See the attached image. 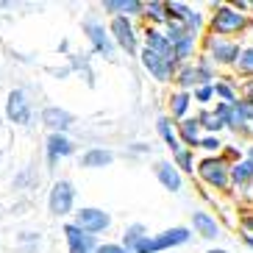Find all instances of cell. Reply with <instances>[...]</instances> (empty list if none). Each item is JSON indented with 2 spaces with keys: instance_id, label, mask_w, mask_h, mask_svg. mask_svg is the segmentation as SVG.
I'll return each instance as SVG.
<instances>
[{
  "instance_id": "obj_1",
  "label": "cell",
  "mask_w": 253,
  "mask_h": 253,
  "mask_svg": "<svg viewBox=\"0 0 253 253\" xmlns=\"http://www.w3.org/2000/svg\"><path fill=\"white\" fill-rule=\"evenodd\" d=\"M211 17H209V37L220 39H237L253 25L248 11H239L234 3H211Z\"/></svg>"
},
{
  "instance_id": "obj_2",
  "label": "cell",
  "mask_w": 253,
  "mask_h": 253,
  "mask_svg": "<svg viewBox=\"0 0 253 253\" xmlns=\"http://www.w3.org/2000/svg\"><path fill=\"white\" fill-rule=\"evenodd\" d=\"M192 239V228L186 225H172V228L162 231L156 237H145L139 245L134 248V253H162V251H170V248H181Z\"/></svg>"
},
{
  "instance_id": "obj_3",
  "label": "cell",
  "mask_w": 253,
  "mask_h": 253,
  "mask_svg": "<svg viewBox=\"0 0 253 253\" xmlns=\"http://www.w3.org/2000/svg\"><path fill=\"white\" fill-rule=\"evenodd\" d=\"M228 167H231V162L223 156V153H220V156H206V159H201V162L195 164V172H198V178H201L206 186L225 192V189L231 186Z\"/></svg>"
},
{
  "instance_id": "obj_4",
  "label": "cell",
  "mask_w": 253,
  "mask_h": 253,
  "mask_svg": "<svg viewBox=\"0 0 253 253\" xmlns=\"http://www.w3.org/2000/svg\"><path fill=\"white\" fill-rule=\"evenodd\" d=\"M242 53V45L237 39H220V37H203V56H206L211 64H220V67H234Z\"/></svg>"
},
{
  "instance_id": "obj_5",
  "label": "cell",
  "mask_w": 253,
  "mask_h": 253,
  "mask_svg": "<svg viewBox=\"0 0 253 253\" xmlns=\"http://www.w3.org/2000/svg\"><path fill=\"white\" fill-rule=\"evenodd\" d=\"M109 34H112L114 47H123L128 56H136V53H139V34H136L134 23H131L128 17H112Z\"/></svg>"
},
{
  "instance_id": "obj_6",
  "label": "cell",
  "mask_w": 253,
  "mask_h": 253,
  "mask_svg": "<svg viewBox=\"0 0 253 253\" xmlns=\"http://www.w3.org/2000/svg\"><path fill=\"white\" fill-rule=\"evenodd\" d=\"M139 59H142V67L148 70L156 81H172L175 78V70H178V61L175 59H167V56H159V53L142 47L139 50Z\"/></svg>"
},
{
  "instance_id": "obj_7",
  "label": "cell",
  "mask_w": 253,
  "mask_h": 253,
  "mask_svg": "<svg viewBox=\"0 0 253 253\" xmlns=\"http://www.w3.org/2000/svg\"><path fill=\"white\" fill-rule=\"evenodd\" d=\"M75 206V186L70 184V181H56V184L50 186V195H47V209H50V214L56 217H64L70 214Z\"/></svg>"
},
{
  "instance_id": "obj_8",
  "label": "cell",
  "mask_w": 253,
  "mask_h": 253,
  "mask_svg": "<svg viewBox=\"0 0 253 253\" xmlns=\"http://www.w3.org/2000/svg\"><path fill=\"white\" fill-rule=\"evenodd\" d=\"M73 225L95 237V234L109 231V225H112V214H109V211H103V209L86 206V209H81V211H75V223Z\"/></svg>"
},
{
  "instance_id": "obj_9",
  "label": "cell",
  "mask_w": 253,
  "mask_h": 253,
  "mask_svg": "<svg viewBox=\"0 0 253 253\" xmlns=\"http://www.w3.org/2000/svg\"><path fill=\"white\" fill-rule=\"evenodd\" d=\"M84 34L89 39V45L95 47V53L106 56V59H112L114 56V42H112V34L106 28L103 23H97V20H86L84 23Z\"/></svg>"
},
{
  "instance_id": "obj_10",
  "label": "cell",
  "mask_w": 253,
  "mask_h": 253,
  "mask_svg": "<svg viewBox=\"0 0 253 253\" xmlns=\"http://www.w3.org/2000/svg\"><path fill=\"white\" fill-rule=\"evenodd\" d=\"M31 114H34V109H31L28 95H25L23 89H11L8 92V97H6V117L11 120V123H17V126H28Z\"/></svg>"
},
{
  "instance_id": "obj_11",
  "label": "cell",
  "mask_w": 253,
  "mask_h": 253,
  "mask_svg": "<svg viewBox=\"0 0 253 253\" xmlns=\"http://www.w3.org/2000/svg\"><path fill=\"white\" fill-rule=\"evenodd\" d=\"M64 237H67L70 253H95V248H97V239L92 234H86V231L75 228L73 223L64 225Z\"/></svg>"
},
{
  "instance_id": "obj_12",
  "label": "cell",
  "mask_w": 253,
  "mask_h": 253,
  "mask_svg": "<svg viewBox=\"0 0 253 253\" xmlns=\"http://www.w3.org/2000/svg\"><path fill=\"white\" fill-rule=\"evenodd\" d=\"M45 153H47V162L56 164L59 159H67L75 153V145L67 134H50L45 142Z\"/></svg>"
},
{
  "instance_id": "obj_13",
  "label": "cell",
  "mask_w": 253,
  "mask_h": 253,
  "mask_svg": "<svg viewBox=\"0 0 253 253\" xmlns=\"http://www.w3.org/2000/svg\"><path fill=\"white\" fill-rule=\"evenodd\" d=\"M42 123L50 128L53 134H64L73 126V114L67 109H61V106H47V109H42Z\"/></svg>"
},
{
  "instance_id": "obj_14",
  "label": "cell",
  "mask_w": 253,
  "mask_h": 253,
  "mask_svg": "<svg viewBox=\"0 0 253 253\" xmlns=\"http://www.w3.org/2000/svg\"><path fill=\"white\" fill-rule=\"evenodd\" d=\"M153 172H156L159 184H162L164 189H170V192H181V189H184V178H181V172L172 167V162H156Z\"/></svg>"
},
{
  "instance_id": "obj_15",
  "label": "cell",
  "mask_w": 253,
  "mask_h": 253,
  "mask_svg": "<svg viewBox=\"0 0 253 253\" xmlns=\"http://www.w3.org/2000/svg\"><path fill=\"white\" fill-rule=\"evenodd\" d=\"M192 231L203 239H217L220 237V223L209 211H192Z\"/></svg>"
},
{
  "instance_id": "obj_16",
  "label": "cell",
  "mask_w": 253,
  "mask_h": 253,
  "mask_svg": "<svg viewBox=\"0 0 253 253\" xmlns=\"http://www.w3.org/2000/svg\"><path fill=\"white\" fill-rule=\"evenodd\" d=\"M175 134H178V142L181 145H186L189 150L198 148V142H201V126H198V120L195 117H186L181 120V123H175Z\"/></svg>"
},
{
  "instance_id": "obj_17",
  "label": "cell",
  "mask_w": 253,
  "mask_h": 253,
  "mask_svg": "<svg viewBox=\"0 0 253 253\" xmlns=\"http://www.w3.org/2000/svg\"><path fill=\"white\" fill-rule=\"evenodd\" d=\"M228 178L234 186H239V189H251L253 186V164L251 162H234L228 167Z\"/></svg>"
},
{
  "instance_id": "obj_18",
  "label": "cell",
  "mask_w": 253,
  "mask_h": 253,
  "mask_svg": "<svg viewBox=\"0 0 253 253\" xmlns=\"http://www.w3.org/2000/svg\"><path fill=\"white\" fill-rule=\"evenodd\" d=\"M112 162H114V153L106 150V148H89L81 156V164L86 170H103V167H109Z\"/></svg>"
},
{
  "instance_id": "obj_19",
  "label": "cell",
  "mask_w": 253,
  "mask_h": 253,
  "mask_svg": "<svg viewBox=\"0 0 253 253\" xmlns=\"http://www.w3.org/2000/svg\"><path fill=\"white\" fill-rule=\"evenodd\" d=\"M103 8L109 11V14L114 17H131L134 14H142V3L139 0H103Z\"/></svg>"
},
{
  "instance_id": "obj_20",
  "label": "cell",
  "mask_w": 253,
  "mask_h": 253,
  "mask_svg": "<svg viewBox=\"0 0 253 253\" xmlns=\"http://www.w3.org/2000/svg\"><path fill=\"white\" fill-rule=\"evenodd\" d=\"M156 131L159 136L164 139V145L175 153V150H181V142H178V134H175V123H170V117H159L156 120Z\"/></svg>"
},
{
  "instance_id": "obj_21",
  "label": "cell",
  "mask_w": 253,
  "mask_h": 253,
  "mask_svg": "<svg viewBox=\"0 0 253 253\" xmlns=\"http://www.w3.org/2000/svg\"><path fill=\"white\" fill-rule=\"evenodd\" d=\"M189 106H192V95H189V92H172L170 95V114L175 120H186V114H189Z\"/></svg>"
},
{
  "instance_id": "obj_22",
  "label": "cell",
  "mask_w": 253,
  "mask_h": 253,
  "mask_svg": "<svg viewBox=\"0 0 253 253\" xmlns=\"http://www.w3.org/2000/svg\"><path fill=\"white\" fill-rule=\"evenodd\" d=\"M145 237H148V225H142V223H131L126 231H123V242H120V245L126 248L128 253H134V248L139 245V242H142Z\"/></svg>"
},
{
  "instance_id": "obj_23",
  "label": "cell",
  "mask_w": 253,
  "mask_h": 253,
  "mask_svg": "<svg viewBox=\"0 0 253 253\" xmlns=\"http://www.w3.org/2000/svg\"><path fill=\"white\" fill-rule=\"evenodd\" d=\"M172 53H175V61L178 64H189L195 53H198V37H184L172 45Z\"/></svg>"
},
{
  "instance_id": "obj_24",
  "label": "cell",
  "mask_w": 253,
  "mask_h": 253,
  "mask_svg": "<svg viewBox=\"0 0 253 253\" xmlns=\"http://www.w3.org/2000/svg\"><path fill=\"white\" fill-rule=\"evenodd\" d=\"M195 164H198V159H195V153L189 148H181V150L172 153V167H175L178 172H189V175H192Z\"/></svg>"
},
{
  "instance_id": "obj_25",
  "label": "cell",
  "mask_w": 253,
  "mask_h": 253,
  "mask_svg": "<svg viewBox=\"0 0 253 253\" xmlns=\"http://www.w3.org/2000/svg\"><path fill=\"white\" fill-rule=\"evenodd\" d=\"M142 17H145V20H150V23H153V28L164 25V23H167V14H164V3H159V0L142 3Z\"/></svg>"
},
{
  "instance_id": "obj_26",
  "label": "cell",
  "mask_w": 253,
  "mask_h": 253,
  "mask_svg": "<svg viewBox=\"0 0 253 253\" xmlns=\"http://www.w3.org/2000/svg\"><path fill=\"white\" fill-rule=\"evenodd\" d=\"M195 120H198V126H201V131L206 128V131H209L211 136H217L220 131H223V123H220V120H217L211 112H201V114H198Z\"/></svg>"
},
{
  "instance_id": "obj_27",
  "label": "cell",
  "mask_w": 253,
  "mask_h": 253,
  "mask_svg": "<svg viewBox=\"0 0 253 253\" xmlns=\"http://www.w3.org/2000/svg\"><path fill=\"white\" fill-rule=\"evenodd\" d=\"M198 148H203L209 153V156H220V153H223V139H220V136H211V134H203L201 136V142H198Z\"/></svg>"
},
{
  "instance_id": "obj_28",
  "label": "cell",
  "mask_w": 253,
  "mask_h": 253,
  "mask_svg": "<svg viewBox=\"0 0 253 253\" xmlns=\"http://www.w3.org/2000/svg\"><path fill=\"white\" fill-rule=\"evenodd\" d=\"M214 97H220V103H234L237 89L231 86V81H214Z\"/></svg>"
},
{
  "instance_id": "obj_29",
  "label": "cell",
  "mask_w": 253,
  "mask_h": 253,
  "mask_svg": "<svg viewBox=\"0 0 253 253\" xmlns=\"http://www.w3.org/2000/svg\"><path fill=\"white\" fill-rule=\"evenodd\" d=\"M234 67H237L239 75H253V47H242V53H239V59Z\"/></svg>"
},
{
  "instance_id": "obj_30",
  "label": "cell",
  "mask_w": 253,
  "mask_h": 253,
  "mask_svg": "<svg viewBox=\"0 0 253 253\" xmlns=\"http://www.w3.org/2000/svg\"><path fill=\"white\" fill-rule=\"evenodd\" d=\"M189 95H192L195 103L206 106V103H211V100H214V84H206V86H195Z\"/></svg>"
},
{
  "instance_id": "obj_31",
  "label": "cell",
  "mask_w": 253,
  "mask_h": 253,
  "mask_svg": "<svg viewBox=\"0 0 253 253\" xmlns=\"http://www.w3.org/2000/svg\"><path fill=\"white\" fill-rule=\"evenodd\" d=\"M95 253H128V251L120 242H103V245L95 248Z\"/></svg>"
},
{
  "instance_id": "obj_32",
  "label": "cell",
  "mask_w": 253,
  "mask_h": 253,
  "mask_svg": "<svg viewBox=\"0 0 253 253\" xmlns=\"http://www.w3.org/2000/svg\"><path fill=\"white\" fill-rule=\"evenodd\" d=\"M242 228H245L248 237H253V211H245V214H242Z\"/></svg>"
},
{
  "instance_id": "obj_33",
  "label": "cell",
  "mask_w": 253,
  "mask_h": 253,
  "mask_svg": "<svg viewBox=\"0 0 253 253\" xmlns=\"http://www.w3.org/2000/svg\"><path fill=\"white\" fill-rule=\"evenodd\" d=\"M242 97H248V100H253V78L245 84V95H242Z\"/></svg>"
},
{
  "instance_id": "obj_34",
  "label": "cell",
  "mask_w": 253,
  "mask_h": 253,
  "mask_svg": "<svg viewBox=\"0 0 253 253\" xmlns=\"http://www.w3.org/2000/svg\"><path fill=\"white\" fill-rule=\"evenodd\" d=\"M245 162H251V164H253V145L245 150Z\"/></svg>"
},
{
  "instance_id": "obj_35",
  "label": "cell",
  "mask_w": 253,
  "mask_h": 253,
  "mask_svg": "<svg viewBox=\"0 0 253 253\" xmlns=\"http://www.w3.org/2000/svg\"><path fill=\"white\" fill-rule=\"evenodd\" d=\"M206 253H228L225 248H211V251H206Z\"/></svg>"
},
{
  "instance_id": "obj_36",
  "label": "cell",
  "mask_w": 253,
  "mask_h": 253,
  "mask_svg": "<svg viewBox=\"0 0 253 253\" xmlns=\"http://www.w3.org/2000/svg\"><path fill=\"white\" fill-rule=\"evenodd\" d=\"M242 239H245V245H248V248H253V237H248V234H245Z\"/></svg>"
},
{
  "instance_id": "obj_37",
  "label": "cell",
  "mask_w": 253,
  "mask_h": 253,
  "mask_svg": "<svg viewBox=\"0 0 253 253\" xmlns=\"http://www.w3.org/2000/svg\"><path fill=\"white\" fill-rule=\"evenodd\" d=\"M248 134H251V136H253V123H251V128H248Z\"/></svg>"
},
{
  "instance_id": "obj_38",
  "label": "cell",
  "mask_w": 253,
  "mask_h": 253,
  "mask_svg": "<svg viewBox=\"0 0 253 253\" xmlns=\"http://www.w3.org/2000/svg\"><path fill=\"white\" fill-rule=\"evenodd\" d=\"M248 8H251V11H253V0H251V3H248Z\"/></svg>"
}]
</instances>
